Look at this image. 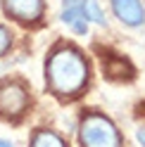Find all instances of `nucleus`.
Masks as SVG:
<instances>
[{
  "mask_svg": "<svg viewBox=\"0 0 145 147\" xmlns=\"http://www.w3.org/2000/svg\"><path fill=\"white\" fill-rule=\"evenodd\" d=\"M83 0H62V7H81Z\"/></svg>",
  "mask_w": 145,
  "mask_h": 147,
  "instance_id": "10",
  "label": "nucleus"
},
{
  "mask_svg": "<svg viewBox=\"0 0 145 147\" xmlns=\"http://www.w3.org/2000/svg\"><path fill=\"white\" fill-rule=\"evenodd\" d=\"M62 22L79 36H83L88 31V22L83 17V5L81 7H62Z\"/></svg>",
  "mask_w": 145,
  "mask_h": 147,
  "instance_id": "6",
  "label": "nucleus"
},
{
  "mask_svg": "<svg viewBox=\"0 0 145 147\" xmlns=\"http://www.w3.org/2000/svg\"><path fill=\"white\" fill-rule=\"evenodd\" d=\"M136 138H138V142L145 147V128H138V131H136Z\"/></svg>",
  "mask_w": 145,
  "mask_h": 147,
  "instance_id": "11",
  "label": "nucleus"
},
{
  "mask_svg": "<svg viewBox=\"0 0 145 147\" xmlns=\"http://www.w3.org/2000/svg\"><path fill=\"white\" fill-rule=\"evenodd\" d=\"M45 81L52 95L76 97L88 83V62L81 50L71 45H57L45 62Z\"/></svg>",
  "mask_w": 145,
  "mask_h": 147,
  "instance_id": "1",
  "label": "nucleus"
},
{
  "mask_svg": "<svg viewBox=\"0 0 145 147\" xmlns=\"http://www.w3.org/2000/svg\"><path fill=\"white\" fill-rule=\"evenodd\" d=\"M117 19L126 26H140L145 22V10L140 0H110Z\"/></svg>",
  "mask_w": 145,
  "mask_h": 147,
  "instance_id": "5",
  "label": "nucleus"
},
{
  "mask_svg": "<svg viewBox=\"0 0 145 147\" xmlns=\"http://www.w3.org/2000/svg\"><path fill=\"white\" fill-rule=\"evenodd\" d=\"M29 107V90L19 81H7L0 86V116L17 119Z\"/></svg>",
  "mask_w": 145,
  "mask_h": 147,
  "instance_id": "3",
  "label": "nucleus"
},
{
  "mask_svg": "<svg viewBox=\"0 0 145 147\" xmlns=\"http://www.w3.org/2000/svg\"><path fill=\"white\" fill-rule=\"evenodd\" d=\"M83 147H121V135L117 126L102 114H88L79 128Z\"/></svg>",
  "mask_w": 145,
  "mask_h": 147,
  "instance_id": "2",
  "label": "nucleus"
},
{
  "mask_svg": "<svg viewBox=\"0 0 145 147\" xmlns=\"http://www.w3.org/2000/svg\"><path fill=\"white\" fill-rule=\"evenodd\" d=\"M31 147H67V142L52 131H36L31 138Z\"/></svg>",
  "mask_w": 145,
  "mask_h": 147,
  "instance_id": "7",
  "label": "nucleus"
},
{
  "mask_svg": "<svg viewBox=\"0 0 145 147\" xmlns=\"http://www.w3.org/2000/svg\"><path fill=\"white\" fill-rule=\"evenodd\" d=\"M0 147H14V142H10V140H0Z\"/></svg>",
  "mask_w": 145,
  "mask_h": 147,
  "instance_id": "12",
  "label": "nucleus"
},
{
  "mask_svg": "<svg viewBox=\"0 0 145 147\" xmlns=\"http://www.w3.org/2000/svg\"><path fill=\"white\" fill-rule=\"evenodd\" d=\"M83 17H86V22H93L98 26H105V14H102L98 0H83Z\"/></svg>",
  "mask_w": 145,
  "mask_h": 147,
  "instance_id": "8",
  "label": "nucleus"
},
{
  "mask_svg": "<svg viewBox=\"0 0 145 147\" xmlns=\"http://www.w3.org/2000/svg\"><path fill=\"white\" fill-rule=\"evenodd\" d=\"M12 48V31L0 24V57H5Z\"/></svg>",
  "mask_w": 145,
  "mask_h": 147,
  "instance_id": "9",
  "label": "nucleus"
},
{
  "mask_svg": "<svg viewBox=\"0 0 145 147\" xmlns=\"http://www.w3.org/2000/svg\"><path fill=\"white\" fill-rule=\"evenodd\" d=\"M5 12L22 24H36L45 12L43 0H3Z\"/></svg>",
  "mask_w": 145,
  "mask_h": 147,
  "instance_id": "4",
  "label": "nucleus"
}]
</instances>
